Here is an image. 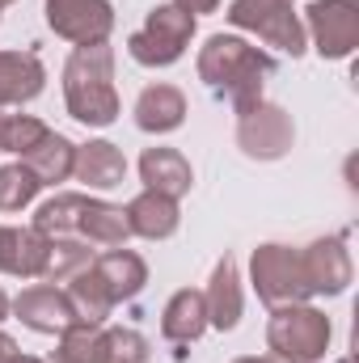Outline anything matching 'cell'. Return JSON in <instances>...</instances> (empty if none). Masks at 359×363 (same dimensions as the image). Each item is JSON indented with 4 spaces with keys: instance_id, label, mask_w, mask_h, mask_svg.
<instances>
[{
    "instance_id": "1",
    "label": "cell",
    "mask_w": 359,
    "mask_h": 363,
    "mask_svg": "<svg viewBox=\"0 0 359 363\" xmlns=\"http://www.w3.org/2000/svg\"><path fill=\"white\" fill-rule=\"evenodd\" d=\"M270 72H275V60L267 51H258L233 34H211L207 47L199 51V81L216 97H224L237 114H245L250 106L263 101V85Z\"/></svg>"
},
{
    "instance_id": "2",
    "label": "cell",
    "mask_w": 359,
    "mask_h": 363,
    "mask_svg": "<svg viewBox=\"0 0 359 363\" xmlns=\"http://www.w3.org/2000/svg\"><path fill=\"white\" fill-rule=\"evenodd\" d=\"M64 101L68 114L85 127H110L118 118L114 93V51L106 43L77 47L64 64Z\"/></svg>"
},
{
    "instance_id": "3",
    "label": "cell",
    "mask_w": 359,
    "mask_h": 363,
    "mask_svg": "<svg viewBox=\"0 0 359 363\" xmlns=\"http://www.w3.org/2000/svg\"><path fill=\"white\" fill-rule=\"evenodd\" d=\"M330 317L313 304H279L270 308L267 347L275 359L287 363H317L330 351Z\"/></svg>"
},
{
    "instance_id": "4",
    "label": "cell",
    "mask_w": 359,
    "mask_h": 363,
    "mask_svg": "<svg viewBox=\"0 0 359 363\" xmlns=\"http://www.w3.org/2000/svg\"><path fill=\"white\" fill-rule=\"evenodd\" d=\"M190 38H194V17L178 4H157L148 13V21L127 38V51L144 68H170L182 60Z\"/></svg>"
},
{
    "instance_id": "5",
    "label": "cell",
    "mask_w": 359,
    "mask_h": 363,
    "mask_svg": "<svg viewBox=\"0 0 359 363\" xmlns=\"http://www.w3.org/2000/svg\"><path fill=\"white\" fill-rule=\"evenodd\" d=\"M250 283L258 291V300L279 308V304H304L313 291L300 271V250L292 245H258L250 258Z\"/></svg>"
},
{
    "instance_id": "6",
    "label": "cell",
    "mask_w": 359,
    "mask_h": 363,
    "mask_svg": "<svg viewBox=\"0 0 359 363\" xmlns=\"http://www.w3.org/2000/svg\"><path fill=\"white\" fill-rule=\"evenodd\" d=\"M228 21L241 30H254L267 47L287 51L292 60L304 55V26H300L292 0H233Z\"/></svg>"
},
{
    "instance_id": "7",
    "label": "cell",
    "mask_w": 359,
    "mask_h": 363,
    "mask_svg": "<svg viewBox=\"0 0 359 363\" xmlns=\"http://www.w3.org/2000/svg\"><path fill=\"white\" fill-rule=\"evenodd\" d=\"M292 140H296L292 114L283 106H275V101H258V106H250L237 118V144L254 161H279V157H287Z\"/></svg>"
},
{
    "instance_id": "8",
    "label": "cell",
    "mask_w": 359,
    "mask_h": 363,
    "mask_svg": "<svg viewBox=\"0 0 359 363\" xmlns=\"http://www.w3.org/2000/svg\"><path fill=\"white\" fill-rule=\"evenodd\" d=\"M309 34L321 60H347L359 43V4L355 0H313L304 9Z\"/></svg>"
},
{
    "instance_id": "9",
    "label": "cell",
    "mask_w": 359,
    "mask_h": 363,
    "mask_svg": "<svg viewBox=\"0 0 359 363\" xmlns=\"http://www.w3.org/2000/svg\"><path fill=\"white\" fill-rule=\"evenodd\" d=\"M47 26L77 43V47H89V43H106L110 30H114V9L110 0H47Z\"/></svg>"
},
{
    "instance_id": "10",
    "label": "cell",
    "mask_w": 359,
    "mask_h": 363,
    "mask_svg": "<svg viewBox=\"0 0 359 363\" xmlns=\"http://www.w3.org/2000/svg\"><path fill=\"white\" fill-rule=\"evenodd\" d=\"M300 271H304V283L313 296H343L355 267H351L343 237H321V241L300 250Z\"/></svg>"
},
{
    "instance_id": "11",
    "label": "cell",
    "mask_w": 359,
    "mask_h": 363,
    "mask_svg": "<svg viewBox=\"0 0 359 363\" xmlns=\"http://www.w3.org/2000/svg\"><path fill=\"white\" fill-rule=\"evenodd\" d=\"M9 308H13L17 321H21L26 330H34V334H64L68 325H77V313H72L64 287H51V283L26 287Z\"/></svg>"
},
{
    "instance_id": "12",
    "label": "cell",
    "mask_w": 359,
    "mask_h": 363,
    "mask_svg": "<svg viewBox=\"0 0 359 363\" xmlns=\"http://www.w3.org/2000/svg\"><path fill=\"white\" fill-rule=\"evenodd\" d=\"M47 85V68L34 51H0V110L26 106Z\"/></svg>"
},
{
    "instance_id": "13",
    "label": "cell",
    "mask_w": 359,
    "mask_h": 363,
    "mask_svg": "<svg viewBox=\"0 0 359 363\" xmlns=\"http://www.w3.org/2000/svg\"><path fill=\"white\" fill-rule=\"evenodd\" d=\"M203 304H207V325L216 330H233L241 321V274H237V258L224 254L211 271V283L203 291Z\"/></svg>"
},
{
    "instance_id": "14",
    "label": "cell",
    "mask_w": 359,
    "mask_h": 363,
    "mask_svg": "<svg viewBox=\"0 0 359 363\" xmlns=\"http://www.w3.org/2000/svg\"><path fill=\"white\" fill-rule=\"evenodd\" d=\"M72 178L85 182L89 190L123 186V178H127V157H123V152H118V144H110V140H89V144H81V148H77Z\"/></svg>"
},
{
    "instance_id": "15",
    "label": "cell",
    "mask_w": 359,
    "mask_h": 363,
    "mask_svg": "<svg viewBox=\"0 0 359 363\" xmlns=\"http://www.w3.org/2000/svg\"><path fill=\"white\" fill-rule=\"evenodd\" d=\"M186 118V93L178 85H148L136 97V127L148 135H170Z\"/></svg>"
},
{
    "instance_id": "16",
    "label": "cell",
    "mask_w": 359,
    "mask_h": 363,
    "mask_svg": "<svg viewBox=\"0 0 359 363\" xmlns=\"http://www.w3.org/2000/svg\"><path fill=\"white\" fill-rule=\"evenodd\" d=\"M127 224H131V237H148V241H165L178 233V199H165L157 190H144L136 194L127 207Z\"/></svg>"
},
{
    "instance_id": "17",
    "label": "cell",
    "mask_w": 359,
    "mask_h": 363,
    "mask_svg": "<svg viewBox=\"0 0 359 363\" xmlns=\"http://www.w3.org/2000/svg\"><path fill=\"white\" fill-rule=\"evenodd\" d=\"M140 178H144L148 190H157L165 199H182L190 190V182H194V169H190V161L178 148H148L140 157Z\"/></svg>"
},
{
    "instance_id": "18",
    "label": "cell",
    "mask_w": 359,
    "mask_h": 363,
    "mask_svg": "<svg viewBox=\"0 0 359 363\" xmlns=\"http://www.w3.org/2000/svg\"><path fill=\"white\" fill-rule=\"evenodd\" d=\"M93 271L101 274V283H106V291L114 296V304L140 296L144 283H148V267H144V258H140L136 250H123V245L97 254V258H93Z\"/></svg>"
},
{
    "instance_id": "19",
    "label": "cell",
    "mask_w": 359,
    "mask_h": 363,
    "mask_svg": "<svg viewBox=\"0 0 359 363\" xmlns=\"http://www.w3.org/2000/svg\"><path fill=\"white\" fill-rule=\"evenodd\" d=\"M47 254H51V237L38 233V228H4V274H17V279H43L47 267Z\"/></svg>"
},
{
    "instance_id": "20",
    "label": "cell",
    "mask_w": 359,
    "mask_h": 363,
    "mask_svg": "<svg viewBox=\"0 0 359 363\" xmlns=\"http://www.w3.org/2000/svg\"><path fill=\"white\" fill-rule=\"evenodd\" d=\"M72 161H77V144L60 131L47 127V135L21 157V165H30V174L43 182V186H55V182H68L72 178Z\"/></svg>"
},
{
    "instance_id": "21",
    "label": "cell",
    "mask_w": 359,
    "mask_h": 363,
    "mask_svg": "<svg viewBox=\"0 0 359 363\" xmlns=\"http://www.w3.org/2000/svg\"><path fill=\"white\" fill-rule=\"evenodd\" d=\"M207 330V304H203V291H194V287H182L170 296V304H165V313H161V334L170 338V342H194L199 334Z\"/></svg>"
},
{
    "instance_id": "22",
    "label": "cell",
    "mask_w": 359,
    "mask_h": 363,
    "mask_svg": "<svg viewBox=\"0 0 359 363\" xmlns=\"http://www.w3.org/2000/svg\"><path fill=\"white\" fill-rule=\"evenodd\" d=\"M77 233L93 241V245H106V250H118L127 245L131 237V224H127V211L106 203V199H85L81 207V220H77Z\"/></svg>"
},
{
    "instance_id": "23",
    "label": "cell",
    "mask_w": 359,
    "mask_h": 363,
    "mask_svg": "<svg viewBox=\"0 0 359 363\" xmlns=\"http://www.w3.org/2000/svg\"><path fill=\"white\" fill-rule=\"evenodd\" d=\"M64 296H68L77 321H85V325H101V321L114 313V296L106 291V283H101V274L93 271V262L85 267V271H77L72 279H68Z\"/></svg>"
},
{
    "instance_id": "24",
    "label": "cell",
    "mask_w": 359,
    "mask_h": 363,
    "mask_svg": "<svg viewBox=\"0 0 359 363\" xmlns=\"http://www.w3.org/2000/svg\"><path fill=\"white\" fill-rule=\"evenodd\" d=\"M55 363H110L106 351V330L101 325H68L60 334V347H55Z\"/></svg>"
},
{
    "instance_id": "25",
    "label": "cell",
    "mask_w": 359,
    "mask_h": 363,
    "mask_svg": "<svg viewBox=\"0 0 359 363\" xmlns=\"http://www.w3.org/2000/svg\"><path fill=\"white\" fill-rule=\"evenodd\" d=\"M93 262V250L85 241H72V237H51V254H47V267L43 279L47 283H68L77 271H85Z\"/></svg>"
},
{
    "instance_id": "26",
    "label": "cell",
    "mask_w": 359,
    "mask_h": 363,
    "mask_svg": "<svg viewBox=\"0 0 359 363\" xmlns=\"http://www.w3.org/2000/svg\"><path fill=\"white\" fill-rule=\"evenodd\" d=\"M89 194H55L38 207L34 216V228L47 233V237H64V233H77V220H81V207H85Z\"/></svg>"
},
{
    "instance_id": "27",
    "label": "cell",
    "mask_w": 359,
    "mask_h": 363,
    "mask_svg": "<svg viewBox=\"0 0 359 363\" xmlns=\"http://www.w3.org/2000/svg\"><path fill=\"white\" fill-rule=\"evenodd\" d=\"M43 190V182L30 174V165H0V211H21L34 203V194Z\"/></svg>"
},
{
    "instance_id": "28",
    "label": "cell",
    "mask_w": 359,
    "mask_h": 363,
    "mask_svg": "<svg viewBox=\"0 0 359 363\" xmlns=\"http://www.w3.org/2000/svg\"><path fill=\"white\" fill-rule=\"evenodd\" d=\"M43 135H47V123H38L34 114H9L4 118V131H0V152L26 157Z\"/></svg>"
},
{
    "instance_id": "29",
    "label": "cell",
    "mask_w": 359,
    "mask_h": 363,
    "mask_svg": "<svg viewBox=\"0 0 359 363\" xmlns=\"http://www.w3.org/2000/svg\"><path fill=\"white\" fill-rule=\"evenodd\" d=\"M110 363H148V338L140 330H106Z\"/></svg>"
},
{
    "instance_id": "30",
    "label": "cell",
    "mask_w": 359,
    "mask_h": 363,
    "mask_svg": "<svg viewBox=\"0 0 359 363\" xmlns=\"http://www.w3.org/2000/svg\"><path fill=\"white\" fill-rule=\"evenodd\" d=\"M178 9H186L190 17H199V13H216L220 9V0H174Z\"/></svg>"
},
{
    "instance_id": "31",
    "label": "cell",
    "mask_w": 359,
    "mask_h": 363,
    "mask_svg": "<svg viewBox=\"0 0 359 363\" xmlns=\"http://www.w3.org/2000/svg\"><path fill=\"white\" fill-rule=\"evenodd\" d=\"M17 355H21V351H17V342H13L9 334H0V363H13Z\"/></svg>"
},
{
    "instance_id": "32",
    "label": "cell",
    "mask_w": 359,
    "mask_h": 363,
    "mask_svg": "<svg viewBox=\"0 0 359 363\" xmlns=\"http://www.w3.org/2000/svg\"><path fill=\"white\" fill-rule=\"evenodd\" d=\"M9 317V296H4V287H0V321Z\"/></svg>"
},
{
    "instance_id": "33",
    "label": "cell",
    "mask_w": 359,
    "mask_h": 363,
    "mask_svg": "<svg viewBox=\"0 0 359 363\" xmlns=\"http://www.w3.org/2000/svg\"><path fill=\"white\" fill-rule=\"evenodd\" d=\"M0 267H4V224H0Z\"/></svg>"
},
{
    "instance_id": "34",
    "label": "cell",
    "mask_w": 359,
    "mask_h": 363,
    "mask_svg": "<svg viewBox=\"0 0 359 363\" xmlns=\"http://www.w3.org/2000/svg\"><path fill=\"white\" fill-rule=\"evenodd\" d=\"M13 363H43V359H34V355H17Z\"/></svg>"
},
{
    "instance_id": "35",
    "label": "cell",
    "mask_w": 359,
    "mask_h": 363,
    "mask_svg": "<svg viewBox=\"0 0 359 363\" xmlns=\"http://www.w3.org/2000/svg\"><path fill=\"white\" fill-rule=\"evenodd\" d=\"M233 363H267V359H254V355H241V359H233Z\"/></svg>"
},
{
    "instance_id": "36",
    "label": "cell",
    "mask_w": 359,
    "mask_h": 363,
    "mask_svg": "<svg viewBox=\"0 0 359 363\" xmlns=\"http://www.w3.org/2000/svg\"><path fill=\"white\" fill-rule=\"evenodd\" d=\"M4 118H9V114H4V110H0V131H4Z\"/></svg>"
},
{
    "instance_id": "37",
    "label": "cell",
    "mask_w": 359,
    "mask_h": 363,
    "mask_svg": "<svg viewBox=\"0 0 359 363\" xmlns=\"http://www.w3.org/2000/svg\"><path fill=\"white\" fill-rule=\"evenodd\" d=\"M267 363H287V359H275V355H270V359H267Z\"/></svg>"
},
{
    "instance_id": "38",
    "label": "cell",
    "mask_w": 359,
    "mask_h": 363,
    "mask_svg": "<svg viewBox=\"0 0 359 363\" xmlns=\"http://www.w3.org/2000/svg\"><path fill=\"white\" fill-rule=\"evenodd\" d=\"M338 363H355V359H338Z\"/></svg>"
},
{
    "instance_id": "39",
    "label": "cell",
    "mask_w": 359,
    "mask_h": 363,
    "mask_svg": "<svg viewBox=\"0 0 359 363\" xmlns=\"http://www.w3.org/2000/svg\"><path fill=\"white\" fill-rule=\"evenodd\" d=\"M0 4H13V0H0Z\"/></svg>"
}]
</instances>
